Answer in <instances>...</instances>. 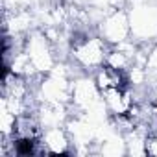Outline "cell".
Returning a JSON list of instances; mask_svg holds the SVG:
<instances>
[{
    "label": "cell",
    "instance_id": "6da1fadb",
    "mask_svg": "<svg viewBox=\"0 0 157 157\" xmlns=\"http://www.w3.org/2000/svg\"><path fill=\"white\" fill-rule=\"evenodd\" d=\"M128 32H129L128 19L118 11L109 15L105 19V22L102 24V35H104V39L107 43H122L126 39Z\"/></svg>",
    "mask_w": 157,
    "mask_h": 157
}]
</instances>
